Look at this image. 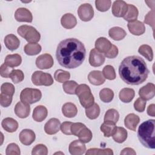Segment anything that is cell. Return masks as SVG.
<instances>
[{
  "label": "cell",
  "mask_w": 155,
  "mask_h": 155,
  "mask_svg": "<svg viewBox=\"0 0 155 155\" xmlns=\"http://www.w3.org/2000/svg\"><path fill=\"white\" fill-rule=\"evenodd\" d=\"M88 80L92 85H101L105 82V78L101 71L93 70L89 73Z\"/></svg>",
  "instance_id": "cell-19"
},
{
  "label": "cell",
  "mask_w": 155,
  "mask_h": 155,
  "mask_svg": "<svg viewBox=\"0 0 155 155\" xmlns=\"http://www.w3.org/2000/svg\"><path fill=\"white\" fill-rule=\"evenodd\" d=\"M62 26L66 29H71L74 28L77 24L76 17L71 13H65L61 19Z\"/></svg>",
  "instance_id": "cell-22"
},
{
  "label": "cell",
  "mask_w": 155,
  "mask_h": 155,
  "mask_svg": "<svg viewBox=\"0 0 155 155\" xmlns=\"http://www.w3.org/2000/svg\"><path fill=\"white\" fill-rule=\"evenodd\" d=\"M116 128L117 127L115 125V124L104 122L101 125L100 129L101 131L104 133V135L105 137H109L114 134L116 130Z\"/></svg>",
  "instance_id": "cell-34"
},
{
  "label": "cell",
  "mask_w": 155,
  "mask_h": 155,
  "mask_svg": "<svg viewBox=\"0 0 155 155\" xmlns=\"http://www.w3.org/2000/svg\"><path fill=\"white\" fill-rule=\"evenodd\" d=\"M5 47L10 51H14L18 48L20 45L19 39L13 34H9L5 36L4 40Z\"/></svg>",
  "instance_id": "cell-21"
},
{
  "label": "cell",
  "mask_w": 155,
  "mask_h": 155,
  "mask_svg": "<svg viewBox=\"0 0 155 155\" xmlns=\"http://www.w3.org/2000/svg\"><path fill=\"white\" fill-rule=\"evenodd\" d=\"M9 78L13 83L18 84L24 80V74L21 70H13L10 74Z\"/></svg>",
  "instance_id": "cell-42"
},
{
  "label": "cell",
  "mask_w": 155,
  "mask_h": 155,
  "mask_svg": "<svg viewBox=\"0 0 155 155\" xmlns=\"http://www.w3.org/2000/svg\"><path fill=\"white\" fill-rule=\"evenodd\" d=\"M15 113L19 118H26L28 116L30 112L29 104H25L22 101L18 102L15 107Z\"/></svg>",
  "instance_id": "cell-18"
},
{
  "label": "cell",
  "mask_w": 155,
  "mask_h": 155,
  "mask_svg": "<svg viewBox=\"0 0 155 155\" xmlns=\"http://www.w3.org/2000/svg\"><path fill=\"white\" fill-rule=\"evenodd\" d=\"M85 55L84 45L75 38H68L61 41L56 51L58 63L69 69L80 66L84 61Z\"/></svg>",
  "instance_id": "cell-1"
},
{
  "label": "cell",
  "mask_w": 155,
  "mask_h": 155,
  "mask_svg": "<svg viewBox=\"0 0 155 155\" xmlns=\"http://www.w3.org/2000/svg\"><path fill=\"white\" fill-rule=\"evenodd\" d=\"M48 154V150L47 147L44 144H38L33 147L31 154L32 155H47Z\"/></svg>",
  "instance_id": "cell-47"
},
{
  "label": "cell",
  "mask_w": 155,
  "mask_h": 155,
  "mask_svg": "<svg viewBox=\"0 0 155 155\" xmlns=\"http://www.w3.org/2000/svg\"><path fill=\"white\" fill-rule=\"evenodd\" d=\"M86 126L81 122H76V123H73L71 126V134L78 136L79 132Z\"/></svg>",
  "instance_id": "cell-50"
},
{
  "label": "cell",
  "mask_w": 155,
  "mask_h": 155,
  "mask_svg": "<svg viewBox=\"0 0 155 155\" xmlns=\"http://www.w3.org/2000/svg\"><path fill=\"white\" fill-rule=\"evenodd\" d=\"M135 95L134 90L130 88H122L119 94L120 100L124 103L130 102L134 98Z\"/></svg>",
  "instance_id": "cell-28"
},
{
  "label": "cell",
  "mask_w": 155,
  "mask_h": 155,
  "mask_svg": "<svg viewBox=\"0 0 155 155\" xmlns=\"http://www.w3.org/2000/svg\"><path fill=\"white\" fill-rule=\"evenodd\" d=\"M102 74L104 78L108 80H114L116 77L114 68L110 65H107L104 67Z\"/></svg>",
  "instance_id": "cell-43"
},
{
  "label": "cell",
  "mask_w": 155,
  "mask_h": 155,
  "mask_svg": "<svg viewBox=\"0 0 155 155\" xmlns=\"http://www.w3.org/2000/svg\"><path fill=\"white\" fill-rule=\"evenodd\" d=\"M112 44L104 37H100L95 41V48L100 53H106L111 48Z\"/></svg>",
  "instance_id": "cell-20"
},
{
  "label": "cell",
  "mask_w": 155,
  "mask_h": 155,
  "mask_svg": "<svg viewBox=\"0 0 155 155\" xmlns=\"http://www.w3.org/2000/svg\"><path fill=\"white\" fill-rule=\"evenodd\" d=\"M31 81L34 85L37 86H50L53 84L51 75L41 71H36L32 74Z\"/></svg>",
  "instance_id": "cell-7"
},
{
  "label": "cell",
  "mask_w": 155,
  "mask_h": 155,
  "mask_svg": "<svg viewBox=\"0 0 155 155\" xmlns=\"http://www.w3.org/2000/svg\"><path fill=\"white\" fill-rule=\"evenodd\" d=\"M79 18L85 22L90 21L94 16V10L91 5L88 3L81 4L78 10Z\"/></svg>",
  "instance_id": "cell-8"
},
{
  "label": "cell",
  "mask_w": 155,
  "mask_h": 155,
  "mask_svg": "<svg viewBox=\"0 0 155 155\" xmlns=\"http://www.w3.org/2000/svg\"><path fill=\"white\" fill-rule=\"evenodd\" d=\"M138 52L144 56L148 61H151L153 59V51L152 48L147 44L142 45L138 49Z\"/></svg>",
  "instance_id": "cell-35"
},
{
  "label": "cell",
  "mask_w": 155,
  "mask_h": 155,
  "mask_svg": "<svg viewBox=\"0 0 155 155\" xmlns=\"http://www.w3.org/2000/svg\"><path fill=\"white\" fill-rule=\"evenodd\" d=\"M144 22L150 25L154 31V10L149 12L145 16Z\"/></svg>",
  "instance_id": "cell-51"
},
{
  "label": "cell",
  "mask_w": 155,
  "mask_h": 155,
  "mask_svg": "<svg viewBox=\"0 0 155 155\" xmlns=\"http://www.w3.org/2000/svg\"><path fill=\"white\" fill-rule=\"evenodd\" d=\"M127 136L128 133L127 130L123 127H118L116 128V130L112 136L113 140L116 142L121 143L126 140Z\"/></svg>",
  "instance_id": "cell-32"
},
{
  "label": "cell",
  "mask_w": 155,
  "mask_h": 155,
  "mask_svg": "<svg viewBox=\"0 0 155 155\" xmlns=\"http://www.w3.org/2000/svg\"><path fill=\"white\" fill-rule=\"evenodd\" d=\"M109 36L115 41H120L127 35L126 31L121 27H114L111 28L108 31Z\"/></svg>",
  "instance_id": "cell-27"
},
{
  "label": "cell",
  "mask_w": 155,
  "mask_h": 155,
  "mask_svg": "<svg viewBox=\"0 0 155 155\" xmlns=\"http://www.w3.org/2000/svg\"><path fill=\"white\" fill-rule=\"evenodd\" d=\"M13 68L10 67L9 66L7 65L5 63L1 65L0 67V74L2 77L5 78H9L10 74L12 72V71L13 70Z\"/></svg>",
  "instance_id": "cell-52"
},
{
  "label": "cell",
  "mask_w": 155,
  "mask_h": 155,
  "mask_svg": "<svg viewBox=\"0 0 155 155\" xmlns=\"http://www.w3.org/2000/svg\"><path fill=\"white\" fill-rule=\"evenodd\" d=\"M140 122V118L139 117L134 114V113H130L128 114L124 119V124L125 127L132 131H135L136 130V127L138 125V124Z\"/></svg>",
  "instance_id": "cell-23"
},
{
  "label": "cell",
  "mask_w": 155,
  "mask_h": 155,
  "mask_svg": "<svg viewBox=\"0 0 155 155\" xmlns=\"http://www.w3.org/2000/svg\"><path fill=\"white\" fill-rule=\"evenodd\" d=\"M41 46L37 43L27 44L24 48V52L29 56H34L39 53L41 51Z\"/></svg>",
  "instance_id": "cell-33"
},
{
  "label": "cell",
  "mask_w": 155,
  "mask_h": 155,
  "mask_svg": "<svg viewBox=\"0 0 155 155\" xmlns=\"http://www.w3.org/2000/svg\"><path fill=\"white\" fill-rule=\"evenodd\" d=\"M62 112L64 116L68 118H71L78 113V108L76 106L71 102H67L64 104L62 107Z\"/></svg>",
  "instance_id": "cell-26"
},
{
  "label": "cell",
  "mask_w": 155,
  "mask_h": 155,
  "mask_svg": "<svg viewBox=\"0 0 155 155\" xmlns=\"http://www.w3.org/2000/svg\"><path fill=\"white\" fill-rule=\"evenodd\" d=\"M13 96L7 95L1 93L0 94V104L3 107H8L10 106L12 102Z\"/></svg>",
  "instance_id": "cell-48"
},
{
  "label": "cell",
  "mask_w": 155,
  "mask_h": 155,
  "mask_svg": "<svg viewBox=\"0 0 155 155\" xmlns=\"http://www.w3.org/2000/svg\"><path fill=\"white\" fill-rule=\"evenodd\" d=\"M85 114L90 119H96L100 114V107L97 104L94 103L91 107L85 108Z\"/></svg>",
  "instance_id": "cell-36"
},
{
  "label": "cell",
  "mask_w": 155,
  "mask_h": 155,
  "mask_svg": "<svg viewBox=\"0 0 155 155\" xmlns=\"http://www.w3.org/2000/svg\"><path fill=\"white\" fill-rule=\"evenodd\" d=\"M68 150L72 155H81L85 153L86 147L80 140H75L70 143Z\"/></svg>",
  "instance_id": "cell-16"
},
{
  "label": "cell",
  "mask_w": 155,
  "mask_h": 155,
  "mask_svg": "<svg viewBox=\"0 0 155 155\" xmlns=\"http://www.w3.org/2000/svg\"><path fill=\"white\" fill-rule=\"evenodd\" d=\"M19 36L24 38L28 43H36L39 41L41 35L33 27L27 25L19 26L17 30Z\"/></svg>",
  "instance_id": "cell-5"
},
{
  "label": "cell",
  "mask_w": 155,
  "mask_h": 155,
  "mask_svg": "<svg viewBox=\"0 0 155 155\" xmlns=\"http://www.w3.org/2000/svg\"><path fill=\"white\" fill-rule=\"evenodd\" d=\"M54 78L55 80L58 82L63 83L65 82V81H67L70 79V74L69 72L67 71L59 69L54 72Z\"/></svg>",
  "instance_id": "cell-38"
},
{
  "label": "cell",
  "mask_w": 155,
  "mask_h": 155,
  "mask_svg": "<svg viewBox=\"0 0 155 155\" xmlns=\"http://www.w3.org/2000/svg\"><path fill=\"white\" fill-rule=\"evenodd\" d=\"M78 86L77 82L74 81H67L64 82L62 85L63 89L67 94H76V90Z\"/></svg>",
  "instance_id": "cell-39"
},
{
  "label": "cell",
  "mask_w": 155,
  "mask_h": 155,
  "mask_svg": "<svg viewBox=\"0 0 155 155\" xmlns=\"http://www.w3.org/2000/svg\"><path fill=\"white\" fill-rule=\"evenodd\" d=\"M78 136L79 140L82 142L88 143L91 140L93 134L91 130L85 127L79 132Z\"/></svg>",
  "instance_id": "cell-40"
},
{
  "label": "cell",
  "mask_w": 155,
  "mask_h": 155,
  "mask_svg": "<svg viewBox=\"0 0 155 155\" xmlns=\"http://www.w3.org/2000/svg\"><path fill=\"white\" fill-rule=\"evenodd\" d=\"M127 9L128 4L122 0L115 1L112 5V13L117 18L124 17L127 13Z\"/></svg>",
  "instance_id": "cell-10"
},
{
  "label": "cell",
  "mask_w": 155,
  "mask_h": 155,
  "mask_svg": "<svg viewBox=\"0 0 155 155\" xmlns=\"http://www.w3.org/2000/svg\"><path fill=\"white\" fill-rule=\"evenodd\" d=\"M22 58L19 54H8L5 57L4 63L10 67L13 68L21 65Z\"/></svg>",
  "instance_id": "cell-29"
},
{
  "label": "cell",
  "mask_w": 155,
  "mask_h": 155,
  "mask_svg": "<svg viewBox=\"0 0 155 155\" xmlns=\"http://www.w3.org/2000/svg\"><path fill=\"white\" fill-rule=\"evenodd\" d=\"M147 114L152 117L155 116V105L154 104H150L147 108Z\"/></svg>",
  "instance_id": "cell-55"
},
{
  "label": "cell",
  "mask_w": 155,
  "mask_h": 155,
  "mask_svg": "<svg viewBox=\"0 0 155 155\" xmlns=\"http://www.w3.org/2000/svg\"><path fill=\"white\" fill-rule=\"evenodd\" d=\"M139 15V11L136 7L132 4H128V9L127 13L123 17L124 19L130 22L136 21Z\"/></svg>",
  "instance_id": "cell-30"
},
{
  "label": "cell",
  "mask_w": 155,
  "mask_h": 155,
  "mask_svg": "<svg viewBox=\"0 0 155 155\" xmlns=\"http://www.w3.org/2000/svg\"><path fill=\"white\" fill-rule=\"evenodd\" d=\"M99 97L102 102L108 103L113 100L114 97V93L111 89L105 88L100 91Z\"/></svg>",
  "instance_id": "cell-37"
},
{
  "label": "cell",
  "mask_w": 155,
  "mask_h": 155,
  "mask_svg": "<svg viewBox=\"0 0 155 155\" xmlns=\"http://www.w3.org/2000/svg\"><path fill=\"white\" fill-rule=\"evenodd\" d=\"M127 27L130 32L133 35L140 36L143 34L145 31V25L140 21L136 20L133 22H128Z\"/></svg>",
  "instance_id": "cell-17"
},
{
  "label": "cell",
  "mask_w": 155,
  "mask_h": 155,
  "mask_svg": "<svg viewBox=\"0 0 155 155\" xmlns=\"http://www.w3.org/2000/svg\"><path fill=\"white\" fill-rule=\"evenodd\" d=\"M154 127V119L147 120L139 127L137 130L138 139L142 145L147 148H155Z\"/></svg>",
  "instance_id": "cell-3"
},
{
  "label": "cell",
  "mask_w": 155,
  "mask_h": 155,
  "mask_svg": "<svg viewBox=\"0 0 155 155\" xmlns=\"http://www.w3.org/2000/svg\"><path fill=\"white\" fill-rule=\"evenodd\" d=\"M48 111L45 107L38 105L36 107L33 111V119L36 122L43 121L47 116Z\"/></svg>",
  "instance_id": "cell-24"
},
{
  "label": "cell",
  "mask_w": 155,
  "mask_h": 155,
  "mask_svg": "<svg viewBox=\"0 0 155 155\" xmlns=\"http://www.w3.org/2000/svg\"><path fill=\"white\" fill-rule=\"evenodd\" d=\"M89 63L92 67H99L105 62L104 56L96 48L91 50L89 55Z\"/></svg>",
  "instance_id": "cell-12"
},
{
  "label": "cell",
  "mask_w": 155,
  "mask_h": 155,
  "mask_svg": "<svg viewBox=\"0 0 155 155\" xmlns=\"http://www.w3.org/2000/svg\"><path fill=\"white\" fill-rule=\"evenodd\" d=\"M35 132L30 129H24L21 131L19 135L20 142L24 145H31L35 140Z\"/></svg>",
  "instance_id": "cell-14"
},
{
  "label": "cell",
  "mask_w": 155,
  "mask_h": 155,
  "mask_svg": "<svg viewBox=\"0 0 155 155\" xmlns=\"http://www.w3.org/2000/svg\"><path fill=\"white\" fill-rule=\"evenodd\" d=\"M76 94L79 97L81 105L85 108H88L94 103V98L88 85L81 84L76 90Z\"/></svg>",
  "instance_id": "cell-4"
},
{
  "label": "cell",
  "mask_w": 155,
  "mask_h": 155,
  "mask_svg": "<svg viewBox=\"0 0 155 155\" xmlns=\"http://www.w3.org/2000/svg\"><path fill=\"white\" fill-rule=\"evenodd\" d=\"M1 93L13 96L15 91V88L12 84L9 82H5L1 85Z\"/></svg>",
  "instance_id": "cell-45"
},
{
  "label": "cell",
  "mask_w": 155,
  "mask_h": 155,
  "mask_svg": "<svg viewBox=\"0 0 155 155\" xmlns=\"http://www.w3.org/2000/svg\"><path fill=\"white\" fill-rule=\"evenodd\" d=\"M119 50L117 47L115 45H112L111 48L108 50V51L105 53V56L110 59H113L117 56Z\"/></svg>",
  "instance_id": "cell-54"
},
{
  "label": "cell",
  "mask_w": 155,
  "mask_h": 155,
  "mask_svg": "<svg viewBox=\"0 0 155 155\" xmlns=\"http://www.w3.org/2000/svg\"><path fill=\"white\" fill-rule=\"evenodd\" d=\"M146 104V101L139 97L134 103V108L138 112H143L145 110Z\"/></svg>",
  "instance_id": "cell-49"
},
{
  "label": "cell",
  "mask_w": 155,
  "mask_h": 155,
  "mask_svg": "<svg viewBox=\"0 0 155 155\" xmlns=\"http://www.w3.org/2000/svg\"><path fill=\"white\" fill-rule=\"evenodd\" d=\"M15 18L18 22H31L33 21V16L31 12L24 7L19 8L16 10Z\"/></svg>",
  "instance_id": "cell-13"
},
{
  "label": "cell",
  "mask_w": 155,
  "mask_h": 155,
  "mask_svg": "<svg viewBox=\"0 0 155 155\" xmlns=\"http://www.w3.org/2000/svg\"><path fill=\"white\" fill-rule=\"evenodd\" d=\"M119 118V114L118 111L114 109L111 108L107 111L104 116V122L116 124Z\"/></svg>",
  "instance_id": "cell-31"
},
{
  "label": "cell",
  "mask_w": 155,
  "mask_h": 155,
  "mask_svg": "<svg viewBox=\"0 0 155 155\" xmlns=\"http://www.w3.org/2000/svg\"><path fill=\"white\" fill-rule=\"evenodd\" d=\"M111 4V1L110 0H96L95 1L97 10L102 12L107 11L110 8Z\"/></svg>",
  "instance_id": "cell-44"
},
{
  "label": "cell",
  "mask_w": 155,
  "mask_h": 155,
  "mask_svg": "<svg viewBox=\"0 0 155 155\" xmlns=\"http://www.w3.org/2000/svg\"><path fill=\"white\" fill-rule=\"evenodd\" d=\"M139 95L145 101L153 99L155 95V85L153 83H148L139 90Z\"/></svg>",
  "instance_id": "cell-11"
},
{
  "label": "cell",
  "mask_w": 155,
  "mask_h": 155,
  "mask_svg": "<svg viewBox=\"0 0 155 155\" xmlns=\"http://www.w3.org/2000/svg\"><path fill=\"white\" fill-rule=\"evenodd\" d=\"M1 125L3 129L8 133L15 132L18 128V122L12 117H6L4 119L2 120Z\"/></svg>",
  "instance_id": "cell-25"
},
{
  "label": "cell",
  "mask_w": 155,
  "mask_h": 155,
  "mask_svg": "<svg viewBox=\"0 0 155 155\" xmlns=\"http://www.w3.org/2000/svg\"><path fill=\"white\" fill-rule=\"evenodd\" d=\"M6 155H19L21 154L19 146L15 143H11L7 147L5 151Z\"/></svg>",
  "instance_id": "cell-46"
},
{
  "label": "cell",
  "mask_w": 155,
  "mask_h": 155,
  "mask_svg": "<svg viewBox=\"0 0 155 155\" xmlns=\"http://www.w3.org/2000/svg\"><path fill=\"white\" fill-rule=\"evenodd\" d=\"M42 97L41 91L39 89L25 88L20 94L21 101L27 104H32L40 101Z\"/></svg>",
  "instance_id": "cell-6"
},
{
  "label": "cell",
  "mask_w": 155,
  "mask_h": 155,
  "mask_svg": "<svg viewBox=\"0 0 155 155\" xmlns=\"http://www.w3.org/2000/svg\"><path fill=\"white\" fill-rule=\"evenodd\" d=\"M72 122L65 121L62 122V124L61 125V130L62 133L66 135H71V126L72 125Z\"/></svg>",
  "instance_id": "cell-53"
},
{
  "label": "cell",
  "mask_w": 155,
  "mask_h": 155,
  "mask_svg": "<svg viewBox=\"0 0 155 155\" xmlns=\"http://www.w3.org/2000/svg\"><path fill=\"white\" fill-rule=\"evenodd\" d=\"M61 122L56 118H51L49 119L44 126L45 132L49 135H52L57 133L60 129Z\"/></svg>",
  "instance_id": "cell-15"
},
{
  "label": "cell",
  "mask_w": 155,
  "mask_h": 155,
  "mask_svg": "<svg viewBox=\"0 0 155 155\" xmlns=\"http://www.w3.org/2000/svg\"><path fill=\"white\" fill-rule=\"evenodd\" d=\"M149 70L145 61L138 56L125 58L119 67L122 80L127 84L136 85L142 84L148 78Z\"/></svg>",
  "instance_id": "cell-2"
},
{
  "label": "cell",
  "mask_w": 155,
  "mask_h": 155,
  "mask_svg": "<svg viewBox=\"0 0 155 155\" xmlns=\"http://www.w3.org/2000/svg\"><path fill=\"white\" fill-rule=\"evenodd\" d=\"M136 151L131 148L127 147L122 150V151L120 152V154H136Z\"/></svg>",
  "instance_id": "cell-56"
},
{
  "label": "cell",
  "mask_w": 155,
  "mask_h": 155,
  "mask_svg": "<svg viewBox=\"0 0 155 155\" xmlns=\"http://www.w3.org/2000/svg\"><path fill=\"white\" fill-rule=\"evenodd\" d=\"M53 58L48 53L42 54L36 59V65L42 70L50 68L53 65Z\"/></svg>",
  "instance_id": "cell-9"
},
{
  "label": "cell",
  "mask_w": 155,
  "mask_h": 155,
  "mask_svg": "<svg viewBox=\"0 0 155 155\" xmlns=\"http://www.w3.org/2000/svg\"><path fill=\"white\" fill-rule=\"evenodd\" d=\"M87 155H101V154H104V155H113V152L112 151L111 149L110 148H104V149H100V148H90L88 149L86 153Z\"/></svg>",
  "instance_id": "cell-41"
}]
</instances>
